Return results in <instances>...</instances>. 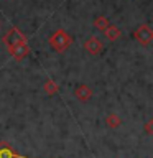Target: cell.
Segmentation results:
<instances>
[{"label":"cell","mask_w":153,"mask_h":158,"mask_svg":"<svg viewBox=\"0 0 153 158\" xmlns=\"http://www.w3.org/2000/svg\"><path fill=\"white\" fill-rule=\"evenodd\" d=\"M84 49H86L89 54H94V56H97V54L102 53L104 44H102V41H101V40H99L97 36H91L86 43H84Z\"/></svg>","instance_id":"cell-4"},{"label":"cell","mask_w":153,"mask_h":158,"mask_svg":"<svg viewBox=\"0 0 153 158\" xmlns=\"http://www.w3.org/2000/svg\"><path fill=\"white\" fill-rule=\"evenodd\" d=\"M43 91H44V94H48V96H56L58 91H59V86L53 81V79H46V81H44V86H43Z\"/></svg>","instance_id":"cell-8"},{"label":"cell","mask_w":153,"mask_h":158,"mask_svg":"<svg viewBox=\"0 0 153 158\" xmlns=\"http://www.w3.org/2000/svg\"><path fill=\"white\" fill-rule=\"evenodd\" d=\"M71 43H72V38L66 30H56V31L49 36V44H51V48L58 53L66 51V49L71 46Z\"/></svg>","instance_id":"cell-1"},{"label":"cell","mask_w":153,"mask_h":158,"mask_svg":"<svg viewBox=\"0 0 153 158\" xmlns=\"http://www.w3.org/2000/svg\"><path fill=\"white\" fill-rule=\"evenodd\" d=\"M20 41H27V38L23 36V33L20 31L18 28L12 27L8 30V33L3 36V43L5 44H15V43H20Z\"/></svg>","instance_id":"cell-5"},{"label":"cell","mask_w":153,"mask_h":158,"mask_svg":"<svg viewBox=\"0 0 153 158\" xmlns=\"http://www.w3.org/2000/svg\"><path fill=\"white\" fill-rule=\"evenodd\" d=\"M7 49L15 59H18V61H22L23 58H27L30 54V48H28L27 41H20V43H15V44H7Z\"/></svg>","instance_id":"cell-2"},{"label":"cell","mask_w":153,"mask_h":158,"mask_svg":"<svg viewBox=\"0 0 153 158\" xmlns=\"http://www.w3.org/2000/svg\"><path fill=\"white\" fill-rule=\"evenodd\" d=\"M133 38H135L140 44H150L151 40H153L151 28L148 27V25H140V27L133 31Z\"/></svg>","instance_id":"cell-3"},{"label":"cell","mask_w":153,"mask_h":158,"mask_svg":"<svg viewBox=\"0 0 153 158\" xmlns=\"http://www.w3.org/2000/svg\"><path fill=\"white\" fill-rule=\"evenodd\" d=\"M0 25H2V22H0Z\"/></svg>","instance_id":"cell-12"},{"label":"cell","mask_w":153,"mask_h":158,"mask_svg":"<svg viewBox=\"0 0 153 158\" xmlns=\"http://www.w3.org/2000/svg\"><path fill=\"white\" fill-rule=\"evenodd\" d=\"M104 35H105L107 40H110V41H115V40L120 38L122 30L118 28V27H115V25H109V27L104 30Z\"/></svg>","instance_id":"cell-7"},{"label":"cell","mask_w":153,"mask_h":158,"mask_svg":"<svg viewBox=\"0 0 153 158\" xmlns=\"http://www.w3.org/2000/svg\"><path fill=\"white\" fill-rule=\"evenodd\" d=\"M74 96H76L79 101L86 102V101H89V99L92 97V89L89 86H86V84H79V86L74 89Z\"/></svg>","instance_id":"cell-6"},{"label":"cell","mask_w":153,"mask_h":158,"mask_svg":"<svg viewBox=\"0 0 153 158\" xmlns=\"http://www.w3.org/2000/svg\"><path fill=\"white\" fill-rule=\"evenodd\" d=\"M109 25H110V23H109V18L104 17V15H99V17L94 20V28L99 30V31H104Z\"/></svg>","instance_id":"cell-9"},{"label":"cell","mask_w":153,"mask_h":158,"mask_svg":"<svg viewBox=\"0 0 153 158\" xmlns=\"http://www.w3.org/2000/svg\"><path fill=\"white\" fill-rule=\"evenodd\" d=\"M105 123H107V127H110V128H117V127H120L122 118L118 117L117 114H109L105 117Z\"/></svg>","instance_id":"cell-10"},{"label":"cell","mask_w":153,"mask_h":158,"mask_svg":"<svg viewBox=\"0 0 153 158\" xmlns=\"http://www.w3.org/2000/svg\"><path fill=\"white\" fill-rule=\"evenodd\" d=\"M145 132H147V135H151V120H148V122H147V125H145Z\"/></svg>","instance_id":"cell-11"}]
</instances>
